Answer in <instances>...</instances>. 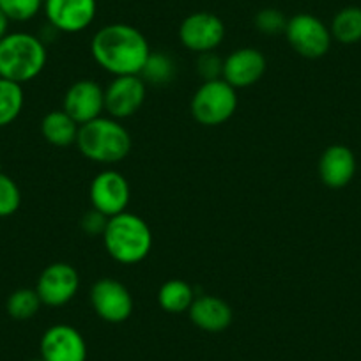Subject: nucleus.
Masks as SVG:
<instances>
[{"mask_svg": "<svg viewBox=\"0 0 361 361\" xmlns=\"http://www.w3.org/2000/svg\"><path fill=\"white\" fill-rule=\"evenodd\" d=\"M195 290L188 282L172 279L158 290V305L166 314H185L195 301Z\"/></svg>", "mask_w": 361, "mask_h": 361, "instance_id": "obj_19", "label": "nucleus"}, {"mask_svg": "<svg viewBox=\"0 0 361 361\" xmlns=\"http://www.w3.org/2000/svg\"><path fill=\"white\" fill-rule=\"evenodd\" d=\"M43 39L29 32H9L0 39V78L23 83L30 82L47 66Z\"/></svg>", "mask_w": 361, "mask_h": 361, "instance_id": "obj_4", "label": "nucleus"}, {"mask_svg": "<svg viewBox=\"0 0 361 361\" xmlns=\"http://www.w3.org/2000/svg\"><path fill=\"white\" fill-rule=\"evenodd\" d=\"M356 173V156L347 145L335 144L324 149L319 159V177L328 188L347 186Z\"/></svg>", "mask_w": 361, "mask_h": 361, "instance_id": "obj_16", "label": "nucleus"}, {"mask_svg": "<svg viewBox=\"0 0 361 361\" xmlns=\"http://www.w3.org/2000/svg\"><path fill=\"white\" fill-rule=\"evenodd\" d=\"M140 76L145 83L149 82L156 87L166 85L176 76V64L170 55L163 54V51H151Z\"/></svg>", "mask_w": 361, "mask_h": 361, "instance_id": "obj_22", "label": "nucleus"}, {"mask_svg": "<svg viewBox=\"0 0 361 361\" xmlns=\"http://www.w3.org/2000/svg\"><path fill=\"white\" fill-rule=\"evenodd\" d=\"M267 68L266 57L257 48H239L224 59L221 78L231 83L235 90L246 89L259 82Z\"/></svg>", "mask_w": 361, "mask_h": 361, "instance_id": "obj_15", "label": "nucleus"}, {"mask_svg": "<svg viewBox=\"0 0 361 361\" xmlns=\"http://www.w3.org/2000/svg\"><path fill=\"white\" fill-rule=\"evenodd\" d=\"M190 321L199 329L207 333L225 331L232 324V308L227 301L211 294H200L195 298L188 310Z\"/></svg>", "mask_w": 361, "mask_h": 361, "instance_id": "obj_17", "label": "nucleus"}, {"mask_svg": "<svg viewBox=\"0 0 361 361\" xmlns=\"http://www.w3.org/2000/svg\"><path fill=\"white\" fill-rule=\"evenodd\" d=\"M25 96L20 83L0 78V128L9 126L23 110Z\"/></svg>", "mask_w": 361, "mask_h": 361, "instance_id": "obj_21", "label": "nucleus"}, {"mask_svg": "<svg viewBox=\"0 0 361 361\" xmlns=\"http://www.w3.org/2000/svg\"><path fill=\"white\" fill-rule=\"evenodd\" d=\"M80 289L78 271L68 262H54L41 271L36 283V293L41 303L59 308L75 300Z\"/></svg>", "mask_w": 361, "mask_h": 361, "instance_id": "obj_11", "label": "nucleus"}, {"mask_svg": "<svg viewBox=\"0 0 361 361\" xmlns=\"http://www.w3.org/2000/svg\"><path fill=\"white\" fill-rule=\"evenodd\" d=\"M106 224H109V216H105L103 213L96 211L94 207L90 211H87L82 216V220H80V227H82V231L89 235H103Z\"/></svg>", "mask_w": 361, "mask_h": 361, "instance_id": "obj_28", "label": "nucleus"}, {"mask_svg": "<svg viewBox=\"0 0 361 361\" xmlns=\"http://www.w3.org/2000/svg\"><path fill=\"white\" fill-rule=\"evenodd\" d=\"M9 18L4 15V13L0 11V39H4L6 36L9 34Z\"/></svg>", "mask_w": 361, "mask_h": 361, "instance_id": "obj_29", "label": "nucleus"}, {"mask_svg": "<svg viewBox=\"0 0 361 361\" xmlns=\"http://www.w3.org/2000/svg\"><path fill=\"white\" fill-rule=\"evenodd\" d=\"M41 305L43 303L36 289H18L9 296L6 308H8V314L16 321H29L39 312Z\"/></svg>", "mask_w": 361, "mask_h": 361, "instance_id": "obj_23", "label": "nucleus"}, {"mask_svg": "<svg viewBox=\"0 0 361 361\" xmlns=\"http://www.w3.org/2000/svg\"><path fill=\"white\" fill-rule=\"evenodd\" d=\"M0 173H2V163H0Z\"/></svg>", "mask_w": 361, "mask_h": 361, "instance_id": "obj_30", "label": "nucleus"}, {"mask_svg": "<svg viewBox=\"0 0 361 361\" xmlns=\"http://www.w3.org/2000/svg\"><path fill=\"white\" fill-rule=\"evenodd\" d=\"M102 238L106 253L124 266L142 262L152 250V231L149 224L128 211L109 218Z\"/></svg>", "mask_w": 361, "mask_h": 361, "instance_id": "obj_2", "label": "nucleus"}, {"mask_svg": "<svg viewBox=\"0 0 361 361\" xmlns=\"http://www.w3.org/2000/svg\"><path fill=\"white\" fill-rule=\"evenodd\" d=\"M197 71H199L200 78L204 82L221 78V75H224V59L214 54V51L199 54V57H197Z\"/></svg>", "mask_w": 361, "mask_h": 361, "instance_id": "obj_27", "label": "nucleus"}, {"mask_svg": "<svg viewBox=\"0 0 361 361\" xmlns=\"http://www.w3.org/2000/svg\"><path fill=\"white\" fill-rule=\"evenodd\" d=\"M329 32L335 41L342 44H356L361 41V8L349 6L333 16Z\"/></svg>", "mask_w": 361, "mask_h": 361, "instance_id": "obj_20", "label": "nucleus"}, {"mask_svg": "<svg viewBox=\"0 0 361 361\" xmlns=\"http://www.w3.org/2000/svg\"><path fill=\"white\" fill-rule=\"evenodd\" d=\"M62 110L78 126L98 119L105 112V89L90 78L76 80L66 90Z\"/></svg>", "mask_w": 361, "mask_h": 361, "instance_id": "obj_12", "label": "nucleus"}, {"mask_svg": "<svg viewBox=\"0 0 361 361\" xmlns=\"http://www.w3.org/2000/svg\"><path fill=\"white\" fill-rule=\"evenodd\" d=\"M43 11L54 30L78 34L94 23L98 0H44Z\"/></svg>", "mask_w": 361, "mask_h": 361, "instance_id": "obj_9", "label": "nucleus"}, {"mask_svg": "<svg viewBox=\"0 0 361 361\" xmlns=\"http://www.w3.org/2000/svg\"><path fill=\"white\" fill-rule=\"evenodd\" d=\"M76 145L90 161L114 165L130 154L131 135L117 119L102 116L80 126Z\"/></svg>", "mask_w": 361, "mask_h": 361, "instance_id": "obj_3", "label": "nucleus"}, {"mask_svg": "<svg viewBox=\"0 0 361 361\" xmlns=\"http://www.w3.org/2000/svg\"><path fill=\"white\" fill-rule=\"evenodd\" d=\"M190 109L202 126H221L238 110V90L224 78L204 82L195 90Z\"/></svg>", "mask_w": 361, "mask_h": 361, "instance_id": "obj_5", "label": "nucleus"}, {"mask_svg": "<svg viewBox=\"0 0 361 361\" xmlns=\"http://www.w3.org/2000/svg\"><path fill=\"white\" fill-rule=\"evenodd\" d=\"M80 126L64 112V110H54L48 112L41 121V133L48 144L55 147H68L76 144Z\"/></svg>", "mask_w": 361, "mask_h": 361, "instance_id": "obj_18", "label": "nucleus"}, {"mask_svg": "<svg viewBox=\"0 0 361 361\" xmlns=\"http://www.w3.org/2000/svg\"><path fill=\"white\" fill-rule=\"evenodd\" d=\"M145 96L147 85L140 75L114 76L105 89V110L114 119H128L142 109Z\"/></svg>", "mask_w": 361, "mask_h": 361, "instance_id": "obj_13", "label": "nucleus"}, {"mask_svg": "<svg viewBox=\"0 0 361 361\" xmlns=\"http://www.w3.org/2000/svg\"><path fill=\"white\" fill-rule=\"evenodd\" d=\"M39 353L43 361H87V343L76 328L55 324L41 336Z\"/></svg>", "mask_w": 361, "mask_h": 361, "instance_id": "obj_14", "label": "nucleus"}, {"mask_svg": "<svg viewBox=\"0 0 361 361\" xmlns=\"http://www.w3.org/2000/svg\"><path fill=\"white\" fill-rule=\"evenodd\" d=\"M90 54L96 64L110 75H140L151 55V47L137 27L109 23L92 36Z\"/></svg>", "mask_w": 361, "mask_h": 361, "instance_id": "obj_1", "label": "nucleus"}, {"mask_svg": "<svg viewBox=\"0 0 361 361\" xmlns=\"http://www.w3.org/2000/svg\"><path fill=\"white\" fill-rule=\"evenodd\" d=\"M44 0H0V11L9 22H30L43 11Z\"/></svg>", "mask_w": 361, "mask_h": 361, "instance_id": "obj_24", "label": "nucleus"}, {"mask_svg": "<svg viewBox=\"0 0 361 361\" xmlns=\"http://www.w3.org/2000/svg\"><path fill=\"white\" fill-rule=\"evenodd\" d=\"M179 39L193 54L214 51L225 39V23L214 13H192L180 23Z\"/></svg>", "mask_w": 361, "mask_h": 361, "instance_id": "obj_8", "label": "nucleus"}, {"mask_svg": "<svg viewBox=\"0 0 361 361\" xmlns=\"http://www.w3.org/2000/svg\"><path fill=\"white\" fill-rule=\"evenodd\" d=\"M22 192L18 185L6 173H0V218H8L20 209Z\"/></svg>", "mask_w": 361, "mask_h": 361, "instance_id": "obj_25", "label": "nucleus"}, {"mask_svg": "<svg viewBox=\"0 0 361 361\" xmlns=\"http://www.w3.org/2000/svg\"><path fill=\"white\" fill-rule=\"evenodd\" d=\"M255 27L260 34L266 36H279L286 32L287 18L282 11L275 8L260 9L255 15Z\"/></svg>", "mask_w": 361, "mask_h": 361, "instance_id": "obj_26", "label": "nucleus"}, {"mask_svg": "<svg viewBox=\"0 0 361 361\" xmlns=\"http://www.w3.org/2000/svg\"><path fill=\"white\" fill-rule=\"evenodd\" d=\"M90 307L99 319L110 324H121L133 314V296L124 283L116 279H102L89 294Z\"/></svg>", "mask_w": 361, "mask_h": 361, "instance_id": "obj_7", "label": "nucleus"}, {"mask_svg": "<svg viewBox=\"0 0 361 361\" xmlns=\"http://www.w3.org/2000/svg\"><path fill=\"white\" fill-rule=\"evenodd\" d=\"M89 199L96 211L112 218L116 214L124 213L130 206V183L117 170H102L90 183Z\"/></svg>", "mask_w": 361, "mask_h": 361, "instance_id": "obj_10", "label": "nucleus"}, {"mask_svg": "<svg viewBox=\"0 0 361 361\" xmlns=\"http://www.w3.org/2000/svg\"><path fill=\"white\" fill-rule=\"evenodd\" d=\"M283 34L290 48L305 59H321L331 48L333 37L329 27L310 13H298L287 18Z\"/></svg>", "mask_w": 361, "mask_h": 361, "instance_id": "obj_6", "label": "nucleus"}]
</instances>
